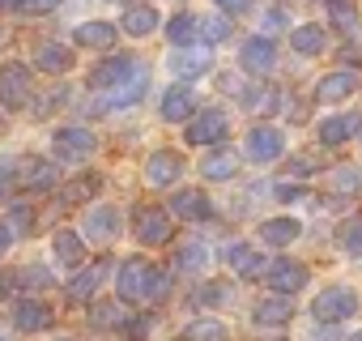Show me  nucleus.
I'll list each match as a JSON object with an SVG mask.
<instances>
[{"mask_svg":"<svg viewBox=\"0 0 362 341\" xmlns=\"http://www.w3.org/2000/svg\"><path fill=\"white\" fill-rule=\"evenodd\" d=\"M307 277H311V273H307V265H298V260H286V256H281L277 265H269V286H273L277 294H286V299H290L294 290H303Z\"/></svg>","mask_w":362,"mask_h":341,"instance_id":"nucleus-11","label":"nucleus"},{"mask_svg":"<svg viewBox=\"0 0 362 341\" xmlns=\"http://www.w3.org/2000/svg\"><path fill=\"white\" fill-rule=\"evenodd\" d=\"M98 184H103V175H81V180H73V184L64 188V201H69V205H77V201H90V197L98 192Z\"/></svg>","mask_w":362,"mask_h":341,"instance_id":"nucleus-37","label":"nucleus"},{"mask_svg":"<svg viewBox=\"0 0 362 341\" xmlns=\"http://www.w3.org/2000/svg\"><path fill=\"white\" fill-rule=\"evenodd\" d=\"M214 5H222L226 13H243V9L252 5V0H214Z\"/></svg>","mask_w":362,"mask_h":341,"instance_id":"nucleus-44","label":"nucleus"},{"mask_svg":"<svg viewBox=\"0 0 362 341\" xmlns=\"http://www.w3.org/2000/svg\"><path fill=\"white\" fill-rule=\"evenodd\" d=\"M192 111H197V94H192L188 86H170V90H166V98H162V120L175 124V120H188Z\"/></svg>","mask_w":362,"mask_h":341,"instance_id":"nucleus-20","label":"nucleus"},{"mask_svg":"<svg viewBox=\"0 0 362 341\" xmlns=\"http://www.w3.org/2000/svg\"><path fill=\"white\" fill-rule=\"evenodd\" d=\"M235 170H239V154L235 149H214V154H205V162H201V175L205 180H230L235 175Z\"/></svg>","mask_w":362,"mask_h":341,"instance_id":"nucleus-21","label":"nucleus"},{"mask_svg":"<svg viewBox=\"0 0 362 341\" xmlns=\"http://www.w3.org/2000/svg\"><path fill=\"white\" fill-rule=\"evenodd\" d=\"M52 248H56V260H60V265H69V269L86 260V243H81V235H73V231H56Z\"/></svg>","mask_w":362,"mask_h":341,"instance_id":"nucleus-31","label":"nucleus"},{"mask_svg":"<svg viewBox=\"0 0 362 341\" xmlns=\"http://www.w3.org/2000/svg\"><path fill=\"white\" fill-rule=\"evenodd\" d=\"M290 316H294V303L286 294H269V299L256 303V324H269L273 328V324H286Z\"/></svg>","mask_w":362,"mask_h":341,"instance_id":"nucleus-26","label":"nucleus"},{"mask_svg":"<svg viewBox=\"0 0 362 341\" xmlns=\"http://www.w3.org/2000/svg\"><path fill=\"white\" fill-rule=\"evenodd\" d=\"M286 26H290V22H286L281 9H269V13H264V30H286Z\"/></svg>","mask_w":362,"mask_h":341,"instance_id":"nucleus-42","label":"nucleus"},{"mask_svg":"<svg viewBox=\"0 0 362 341\" xmlns=\"http://www.w3.org/2000/svg\"><path fill=\"white\" fill-rule=\"evenodd\" d=\"M22 282L39 290V286H52V273H47V269H39V265H26V269H22Z\"/></svg>","mask_w":362,"mask_h":341,"instance_id":"nucleus-41","label":"nucleus"},{"mask_svg":"<svg viewBox=\"0 0 362 341\" xmlns=\"http://www.w3.org/2000/svg\"><path fill=\"white\" fill-rule=\"evenodd\" d=\"M136 239L149 243V248L166 243V239H170V214H166V209H153V205L136 209Z\"/></svg>","mask_w":362,"mask_h":341,"instance_id":"nucleus-9","label":"nucleus"},{"mask_svg":"<svg viewBox=\"0 0 362 341\" xmlns=\"http://www.w3.org/2000/svg\"><path fill=\"white\" fill-rule=\"evenodd\" d=\"M226 132H230V120H226V111H218V107L201 111V115L188 124V141H192V145H218Z\"/></svg>","mask_w":362,"mask_h":341,"instance_id":"nucleus-7","label":"nucleus"},{"mask_svg":"<svg viewBox=\"0 0 362 341\" xmlns=\"http://www.w3.org/2000/svg\"><path fill=\"white\" fill-rule=\"evenodd\" d=\"M145 86H149V73L141 69V73H136L132 81H124V86H115V90H107V94H103V98H98L94 107H98V111H115V107H132V103H136V98L145 94Z\"/></svg>","mask_w":362,"mask_h":341,"instance_id":"nucleus-15","label":"nucleus"},{"mask_svg":"<svg viewBox=\"0 0 362 341\" xmlns=\"http://www.w3.org/2000/svg\"><path fill=\"white\" fill-rule=\"evenodd\" d=\"M226 260H230V269L239 273V277H260L269 265H264V256L256 252V248H247V243H235L230 252H226Z\"/></svg>","mask_w":362,"mask_h":341,"instance_id":"nucleus-24","label":"nucleus"},{"mask_svg":"<svg viewBox=\"0 0 362 341\" xmlns=\"http://www.w3.org/2000/svg\"><path fill=\"white\" fill-rule=\"evenodd\" d=\"M226 299H230V286H226V282H209V286L197 290V303H201V307H222Z\"/></svg>","mask_w":362,"mask_h":341,"instance_id":"nucleus-39","label":"nucleus"},{"mask_svg":"<svg viewBox=\"0 0 362 341\" xmlns=\"http://www.w3.org/2000/svg\"><path fill=\"white\" fill-rule=\"evenodd\" d=\"M197 39H205V47H214V43L230 39V22L226 18H205V22H197Z\"/></svg>","mask_w":362,"mask_h":341,"instance_id":"nucleus-36","label":"nucleus"},{"mask_svg":"<svg viewBox=\"0 0 362 341\" xmlns=\"http://www.w3.org/2000/svg\"><path fill=\"white\" fill-rule=\"evenodd\" d=\"M277 197H281V201H298V197H303V188H294V184H281V188H277Z\"/></svg>","mask_w":362,"mask_h":341,"instance_id":"nucleus-46","label":"nucleus"},{"mask_svg":"<svg viewBox=\"0 0 362 341\" xmlns=\"http://www.w3.org/2000/svg\"><path fill=\"white\" fill-rule=\"evenodd\" d=\"M337 243H341L345 252H362V214H354V218H345V222L337 226Z\"/></svg>","mask_w":362,"mask_h":341,"instance_id":"nucleus-35","label":"nucleus"},{"mask_svg":"<svg viewBox=\"0 0 362 341\" xmlns=\"http://www.w3.org/2000/svg\"><path fill=\"white\" fill-rule=\"evenodd\" d=\"M281 149H286V141H281L277 128H252V132H247V145H243V154H247L252 162H273Z\"/></svg>","mask_w":362,"mask_h":341,"instance_id":"nucleus-13","label":"nucleus"},{"mask_svg":"<svg viewBox=\"0 0 362 341\" xmlns=\"http://www.w3.org/2000/svg\"><path fill=\"white\" fill-rule=\"evenodd\" d=\"M13 226L18 231H30V209L26 205H13Z\"/></svg>","mask_w":362,"mask_h":341,"instance_id":"nucleus-43","label":"nucleus"},{"mask_svg":"<svg viewBox=\"0 0 362 341\" xmlns=\"http://www.w3.org/2000/svg\"><path fill=\"white\" fill-rule=\"evenodd\" d=\"M332 192L358 197V192H362V170H358V166H337V170H332Z\"/></svg>","mask_w":362,"mask_h":341,"instance_id":"nucleus-34","label":"nucleus"},{"mask_svg":"<svg viewBox=\"0 0 362 341\" xmlns=\"http://www.w3.org/2000/svg\"><path fill=\"white\" fill-rule=\"evenodd\" d=\"M188 341H226V328L214 320V316H201V320H192L188 324V333H184Z\"/></svg>","mask_w":362,"mask_h":341,"instance_id":"nucleus-33","label":"nucleus"},{"mask_svg":"<svg viewBox=\"0 0 362 341\" xmlns=\"http://www.w3.org/2000/svg\"><path fill=\"white\" fill-rule=\"evenodd\" d=\"M0 9H13V0H0Z\"/></svg>","mask_w":362,"mask_h":341,"instance_id":"nucleus-48","label":"nucleus"},{"mask_svg":"<svg viewBox=\"0 0 362 341\" xmlns=\"http://www.w3.org/2000/svg\"><path fill=\"white\" fill-rule=\"evenodd\" d=\"M86 235H90L94 243H111V239L119 235V209H111V205H94L90 218H86Z\"/></svg>","mask_w":362,"mask_h":341,"instance_id":"nucleus-17","label":"nucleus"},{"mask_svg":"<svg viewBox=\"0 0 362 341\" xmlns=\"http://www.w3.org/2000/svg\"><path fill=\"white\" fill-rule=\"evenodd\" d=\"M56 5H60V0H13V9L26 13V18H35V13H52Z\"/></svg>","mask_w":362,"mask_h":341,"instance_id":"nucleus-40","label":"nucleus"},{"mask_svg":"<svg viewBox=\"0 0 362 341\" xmlns=\"http://www.w3.org/2000/svg\"><path fill=\"white\" fill-rule=\"evenodd\" d=\"M35 64H39L43 73H69V69H73V52H69L64 43H43V47L35 52Z\"/></svg>","mask_w":362,"mask_h":341,"instance_id":"nucleus-28","label":"nucleus"},{"mask_svg":"<svg viewBox=\"0 0 362 341\" xmlns=\"http://www.w3.org/2000/svg\"><path fill=\"white\" fill-rule=\"evenodd\" d=\"M209 69H214V52L209 47H175L170 52V73L184 77V81H192V77H201Z\"/></svg>","mask_w":362,"mask_h":341,"instance_id":"nucleus-8","label":"nucleus"},{"mask_svg":"<svg viewBox=\"0 0 362 341\" xmlns=\"http://www.w3.org/2000/svg\"><path fill=\"white\" fill-rule=\"evenodd\" d=\"M166 290H170V277L158 273L149 260L132 256L119 265V299L124 303H149V299H162Z\"/></svg>","mask_w":362,"mask_h":341,"instance_id":"nucleus-1","label":"nucleus"},{"mask_svg":"<svg viewBox=\"0 0 362 341\" xmlns=\"http://www.w3.org/2000/svg\"><path fill=\"white\" fill-rule=\"evenodd\" d=\"M290 43H294L298 56H320L324 43H328V35H324V26H294L290 30Z\"/></svg>","mask_w":362,"mask_h":341,"instance_id":"nucleus-30","label":"nucleus"},{"mask_svg":"<svg viewBox=\"0 0 362 341\" xmlns=\"http://www.w3.org/2000/svg\"><path fill=\"white\" fill-rule=\"evenodd\" d=\"M107 260H98V265H90V269H81L73 282H69V303H90L94 294H98V286L107 282Z\"/></svg>","mask_w":362,"mask_h":341,"instance_id":"nucleus-16","label":"nucleus"},{"mask_svg":"<svg viewBox=\"0 0 362 341\" xmlns=\"http://www.w3.org/2000/svg\"><path fill=\"white\" fill-rule=\"evenodd\" d=\"M119 5H128V0H119Z\"/></svg>","mask_w":362,"mask_h":341,"instance_id":"nucleus-50","label":"nucleus"},{"mask_svg":"<svg viewBox=\"0 0 362 341\" xmlns=\"http://www.w3.org/2000/svg\"><path fill=\"white\" fill-rule=\"evenodd\" d=\"M354 311H358V294L349 286H328V290H320L311 299V316L320 324H345Z\"/></svg>","mask_w":362,"mask_h":341,"instance_id":"nucleus-2","label":"nucleus"},{"mask_svg":"<svg viewBox=\"0 0 362 341\" xmlns=\"http://www.w3.org/2000/svg\"><path fill=\"white\" fill-rule=\"evenodd\" d=\"M349 341H362V333H354V337H349Z\"/></svg>","mask_w":362,"mask_h":341,"instance_id":"nucleus-49","label":"nucleus"},{"mask_svg":"<svg viewBox=\"0 0 362 341\" xmlns=\"http://www.w3.org/2000/svg\"><path fill=\"white\" fill-rule=\"evenodd\" d=\"M175 269L179 273H201V269H209V243H201V239L184 243V248L175 252Z\"/></svg>","mask_w":362,"mask_h":341,"instance_id":"nucleus-27","label":"nucleus"},{"mask_svg":"<svg viewBox=\"0 0 362 341\" xmlns=\"http://www.w3.org/2000/svg\"><path fill=\"white\" fill-rule=\"evenodd\" d=\"M141 69H145V64H141V60H132V56H111V60H103V64L90 73V86H94L98 94H107V90H115V86L132 81Z\"/></svg>","mask_w":362,"mask_h":341,"instance_id":"nucleus-4","label":"nucleus"},{"mask_svg":"<svg viewBox=\"0 0 362 341\" xmlns=\"http://www.w3.org/2000/svg\"><path fill=\"white\" fill-rule=\"evenodd\" d=\"M209 197L201 192V188H184V192H175V201H170V214L175 218H184V222H205L209 218Z\"/></svg>","mask_w":362,"mask_h":341,"instance_id":"nucleus-14","label":"nucleus"},{"mask_svg":"<svg viewBox=\"0 0 362 341\" xmlns=\"http://www.w3.org/2000/svg\"><path fill=\"white\" fill-rule=\"evenodd\" d=\"M298 235H303V226H298L294 218H273V222L260 226V239H264L269 248H286V243H294Z\"/></svg>","mask_w":362,"mask_h":341,"instance_id":"nucleus-29","label":"nucleus"},{"mask_svg":"<svg viewBox=\"0 0 362 341\" xmlns=\"http://www.w3.org/2000/svg\"><path fill=\"white\" fill-rule=\"evenodd\" d=\"M197 22H201V18H192V13H175V18L166 22L170 47H192V43H197Z\"/></svg>","mask_w":362,"mask_h":341,"instance_id":"nucleus-32","label":"nucleus"},{"mask_svg":"<svg viewBox=\"0 0 362 341\" xmlns=\"http://www.w3.org/2000/svg\"><path fill=\"white\" fill-rule=\"evenodd\" d=\"M358 73L354 69H337V73H328L320 86H315V98L320 103H341V98H349V94H358Z\"/></svg>","mask_w":362,"mask_h":341,"instance_id":"nucleus-12","label":"nucleus"},{"mask_svg":"<svg viewBox=\"0 0 362 341\" xmlns=\"http://www.w3.org/2000/svg\"><path fill=\"white\" fill-rule=\"evenodd\" d=\"M90 324H94V328H115V324H124V307H119V303H98V307L90 311Z\"/></svg>","mask_w":362,"mask_h":341,"instance_id":"nucleus-38","label":"nucleus"},{"mask_svg":"<svg viewBox=\"0 0 362 341\" xmlns=\"http://www.w3.org/2000/svg\"><path fill=\"white\" fill-rule=\"evenodd\" d=\"M73 43H77V47H103V52H107V47L115 43V26H111V22H81V26L73 30Z\"/></svg>","mask_w":362,"mask_h":341,"instance_id":"nucleus-22","label":"nucleus"},{"mask_svg":"<svg viewBox=\"0 0 362 341\" xmlns=\"http://www.w3.org/2000/svg\"><path fill=\"white\" fill-rule=\"evenodd\" d=\"M30 103V69L26 64H5L0 69V107L18 111Z\"/></svg>","mask_w":362,"mask_h":341,"instance_id":"nucleus-5","label":"nucleus"},{"mask_svg":"<svg viewBox=\"0 0 362 341\" xmlns=\"http://www.w3.org/2000/svg\"><path fill=\"white\" fill-rule=\"evenodd\" d=\"M124 30H128L132 39L153 35V30H158V9H153V5H128V13H124Z\"/></svg>","mask_w":362,"mask_h":341,"instance_id":"nucleus-25","label":"nucleus"},{"mask_svg":"<svg viewBox=\"0 0 362 341\" xmlns=\"http://www.w3.org/2000/svg\"><path fill=\"white\" fill-rule=\"evenodd\" d=\"M9 243H13V231L0 222V260H5V252H9Z\"/></svg>","mask_w":362,"mask_h":341,"instance_id":"nucleus-45","label":"nucleus"},{"mask_svg":"<svg viewBox=\"0 0 362 341\" xmlns=\"http://www.w3.org/2000/svg\"><path fill=\"white\" fill-rule=\"evenodd\" d=\"M239 69H247V73H273L277 69V43L273 39H264V35H252V39H243V47H239Z\"/></svg>","mask_w":362,"mask_h":341,"instance_id":"nucleus-6","label":"nucleus"},{"mask_svg":"<svg viewBox=\"0 0 362 341\" xmlns=\"http://www.w3.org/2000/svg\"><path fill=\"white\" fill-rule=\"evenodd\" d=\"M18 180H22V188L47 192V188H56V166H52V162H43V158H26V162H22V170H18Z\"/></svg>","mask_w":362,"mask_h":341,"instance_id":"nucleus-19","label":"nucleus"},{"mask_svg":"<svg viewBox=\"0 0 362 341\" xmlns=\"http://www.w3.org/2000/svg\"><path fill=\"white\" fill-rule=\"evenodd\" d=\"M13 324H18L22 333H43V328H52V307L39 303V299H22V303L13 307Z\"/></svg>","mask_w":362,"mask_h":341,"instance_id":"nucleus-18","label":"nucleus"},{"mask_svg":"<svg viewBox=\"0 0 362 341\" xmlns=\"http://www.w3.org/2000/svg\"><path fill=\"white\" fill-rule=\"evenodd\" d=\"M354 132H358V115H349V111L320 120V141H324V145H345Z\"/></svg>","mask_w":362,"mask_h":341,"instance_id":"nucleus-23","label":"nucleus"},{"mask_svg":"<svg viewBox=\"0 0 362 341\" xmlns=\"http://www.w3.org/2000/svg\"><path fill=\"white\" fill-rule=\"evenodd\" d=\"M179 170H184V158H179L175 149H158V154H149V162H145V180H149L153 188H170V184L179 180Z\"/></svg>","mask_w":362,"mask_h":341,"instance_id":"nucleus-10","label":"nucleus"},{"mask_svg":"<svg viewBox=\"0 0 362 341\" xmlns=\"http://www.w3.org/2000/svg\"><path fill=\"white\" fill-rule=\"evenodd\" d=\"M52 149H56L60 162H81V158H90V154L98 149V137H94L90 128L73 124V128H60V132L52 137Z\"/></svg>","mask_w":362,"mask_h":341,"instance_id":"nucleus-3","label":"nucleus"},{"mask_svg":"<svg viewBox=\"0 0 362 341\" xmlns=\"http://www.w3.org/2000/svg\"><path fill=\"white\" fill-rule=\"evenodd\" d=\"M5 294H13V277H0V299Z\"/></svg>","mask_w":362,"mask_h":341,"instance_id":"nucleus-47","label":"nucleus"}]
</instances>
